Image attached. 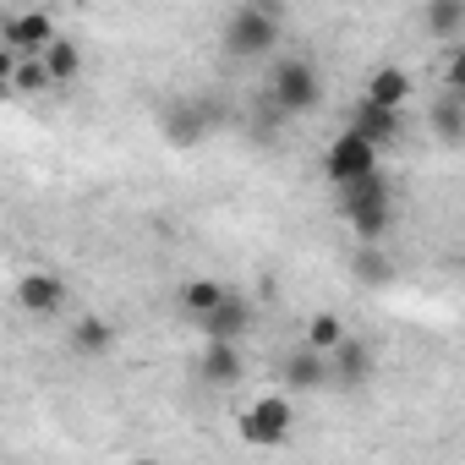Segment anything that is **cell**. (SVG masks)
<instances>
[{
  "label": "cell",
  "instance_id": "6da1fadb",
  "mask_svg": "<svg viewBox=\"0 0 465 465\" xmlns=\"http://www.w3.org/2000/svg\"><path fill=\"white\" fill-rule=\"evenodd\" d=\"M340 219L351 224L356 242H389L394 230V192H389V175L372 164L351 181H340Z\"/></svg>",
  "mask_w": 465,
  "mask_h": 465
},
{
  "label": "cell",
  "instance_id": "7a4b0ae2",
  "mask_svg": "<svg viewBox=\"0 0 465 465\" xmlns=\"http://www.w3.org/2000/svg\"><path fill=\"white\" fill-rule=\"evenodd\" d=\"M274 45H280V12L258 6V0H247L242 12H230V23H224V55L263 61V55H274Z\"/></svg>",
  "mask_w": 465,
  "mask_h": 465
},
{
  "label": "cell",
  "instance_id": "3957f363",
  "mask_svg": "<svg viewBox=\"0 0 465 465\" xmlns=\"http://www.w3.org/2000/svg\"><path fill=\"white\" fill-rule=\"evenodd\" d=\"M318 99H323V83H318V66H312V61L291 55V61H280V66H274V77H269V104H274L285 121L312 115V110H318Z\"/></svg>",
  "mask_w": 465,
  "mask_h": 465
},
{
  "label": "cell",
  "instance_id": "277c9868",
  "mask_svg": "<svg viewBox=\"0 0 465 465\" xmlns=\"http://www.w3.org/2000/svg\"><path fill=\"white\" fill-rule=\"evenodd\" d=\"M291 427H296V411H291L285 394H263V400H252V405L242 411V421H236V432H242L252 449H280V443L291 438Z\"/></svg>",
  "mask_w": 465,
  "mask_h": 465
},
{
  "label": "cell",
  "instance_id": "5b68a950",
  "mask_svg": "<svg viewBox=\"0 0 465 465\" xmlns=\"http://www.w3.org/2000/svg\"><path fill=\"white\" fill-rule=\"evenodd\" d=\"M213 126H219V104H208V99H175L159 110V132L170 148H197Z\"/></svg>",
  "mask_w": 465,
  "mask_h": 465
},
{
  "label": "cell",
  "instance_id": "8992f818",
  "mask_svg": "<svg viewBox=\"0 0 465 465\" xmlns=\"http://www.w3.org/2000/svg\"><path fill=\"white\" fill-rule=\"evenodd\" d=\"M66 302H72V285L55 269H28L17 280V307L28 318H55V312H66Z\"/></svg>",
  "mask_w": 465,
  "mask_h": 465
},
{
  "label": "cell",
  "instance_id": "52a82bcc",
  "mask_svg": "<svg viewBox=\"0 0 465 465\" xmlns=\"http://www.w3.org/2000/svg\"><path fill=\"white\" fill-rule=\"evenodd\" d=\"M378 159H383V153H378V148H372V143H367V137H361L356 126H345V132H340V137H334V143L323 148V175H329V181L340 186V181H351V175L372 170Z\"/></svg>",
  "mask_w": 465,
  "mask_h": 465
},
{
  "label": "cell",
  "instance_id": "ba28073f",
  "mask_svg": "<svg viewBox=\"0 0 465 465\" xmlns=\"http://www.w3.org/2000/svg\"><path fill=\"white\" fill-rule=\"evenodd\" d=\"M378 378V356H372V345H361L356 334H340V345L329 351V383H340V389H361V383H372Z\"/></svg>",
  "mask_w": 465,
  "mask_h": 465
},
{
  "label": "cell",
  "instance_id": "9c48e42d",
  "mask_svg": "<svg viewBox=\"0 0 465 465\" xmlns=\"http://www.w3.org/2000/svg\"><path fill=\"white\" fill-rule=\"evenodd\" d=\"M55 34H61V28H55V17H50V12H39V6H28V12H6V17H0V39H6L17 55H39Z\"/></svg>",
  "mask_w": 465,
  "mask_h": 465
},
{
  "label": "cell",
  "instance_id": "30bf717a",
  "mask_svg": "<svg viewBox=\"0 0 465 465\" xmlns=\"http://www.w3.org/2000/svg\"><path fill=\"white\" fill-rule=\"evenodd\" d=\"M197 329H203V340H236V345H242V334L252 329V302H247L242 291H224V296L197 318Z\"/></svg>",
  "mask_w": 465,
  "mask_h": 465
},
{
  "label": "cell",
  "instance_id": "8fae6325",
  "mask_svg": "<svg viewBox=\"0 0 465 465\" xmlns=\"http://www.w3.org/2000/svg\"><path fill=\"white\" fill-rule=\"evenodd\" d=\"M197 378H203L208 389H236V383L247 378L242 345H236V340H208L203 356H197Z\"/></svg>",
  "mask_w": 465,
  "mask_h": 465
},
{
  "label": "cell",
  "instance_id": "7c38bea8",
  "mask_svg": "<svg viewBox=\"0 0 465 465\" xmlns=\"http://www.w3.org/2000/svg\"><path fill=\"white\" fill-rule=\"evenodd\" d=\"M351 126H356L378 153L400 143V110H383V104H372V99H361V104L351 110Z\"/></svg>",
  "mask_w": 465,
  "mask_h": 465
},
{
  "label": "cell",
  "instance_id": "4fadbf2b",
  "mask_svg": "<svg viewBox=\"0 0 465 465\" xmlns=\"http://www.w3.org/2000/svg\"><path fill=\"white\" fill-rule=\"evenodd\" d=\"M115 340H121V329H115L110 318H99V312L72 318V334H66V345H72L77 356H110V351H115Z\"/></svg>",
  "mask_w": 465,
  "mask_h": 465
},
{
  "label": "cell",
  "instance_id": "5bb4252c",
  "mask_svg": "<svg viewBox=\"0 0 465 465\" xmlns=\"http://www.w3.org/2000/svg\"><path fill=\"white\" fill-rule=\"evenodd\" d=\"M427 126H432V137H438L443 148H460V143H465V94L443 88V99L427 110Z\"/></svg>",
  "mask_w": 465,
  "mask_h": 465
},
{
  "label": "cell",
  "instance_id": "9a60e30c",
  "mask_svg": "<svg viewBox=\"0 0 465 465\" xmlns=\"http://www.w3.org/2000/svg\"><path fill=\"white\" fill-rule=\"evenodd\" d=\"M285 383L296 389V394H307V389H323L329 383V356L323 351H312V345H302V351H291L285 356Z\"/></svg>",
  "mask_w": 465,
  "mask_h": 465
},
{
  "label": "cell",
  "instance_id": "2e32d148",
  "mask_svg": "<svg viewBox=\"0 0 465 465\" xmlns=\"http://www.w3.org/2000/svg\"><path fill=\"white\" fill-rule=\"evenodd\" d=\"M361 99H372V104H383V110H405V104H411V77H405L400 66H372Z\"/></svg>",
  "mask_w": 465,
  "mask_h": 465
},
{
  "label": "cell",
  "instance_id": "e0dca14e",
  "mask_svg": "<svg viewBox=\"0 0 465 465\" xmlns=\"http://www.w3.org/2000/svg\"><path fill=\"white\" fill-rule=\"evenodd\" d=\"M421 28H427L438 45H454V39H460V28H465V0H427Z\"/></svg>",
  "mask_w": 465,
  "mask_h": 465
},
{
  "label": "cell",
  "instance_id": "ac0fdd59",
  "mask_svg": "<svg viewBox=\"0 0 465 465\" xmlns=\"http://www.w3.org/2000/svg\"><path fill=\"white\" fill-rule=\"evenodd\" d=\"M39 61H45V72H50V83H55V88L77 83V72H83V50H77L72 39H61V34L39 50Z\"/></svg>",
  "mask_w": 465,
  "mask_h": 465
},
{
  "label": "cell",
  "instance_id": "d6986e66",
  "mask_svg": "<svg viewBox=\"0 0 465 465\" xmlns=\"http://www.w3.org/2000/svg\"><path fill=\"white\" fill-rule=\"evenodd\" d=\"M12 94H23V99H39L45 88H55L50 83V72H45V61L39 55H17V66H12V83H6Z\"/></svg>",
  "mask_w": 465,
  "mask_h": 465
},
{
  "label": "cell",
  "instance_id": "ffe728a7",
  "mask_svg": "<svg viewBox=\"0 0 465 465\" xmlns=\"http://www.w3.org/2000/svg\"><path fill=\"white\" fill-rule=\"evenodd\" d=\"M356 280H361V285H389V280H394V263H389L383 242H361V252H356Z\"/></svg>",
  "mask_w": 465,
  "mask_h": 465
},
{
  "label": "cell",
  "instance_id": "44dd1931",
  "mask_svg": "<svg viewBox=\"0 0 465 465\" xmlns=\"http://www.w3.org/2000/svg\"><path fill=\"white\" fill-rule=\"evenodd\" d=\"M224 291H230V285H219V280H186V285H181V312H186V318H203Z\"/></svg>",
  "mask_w": 465,
  "mask_h": 465
},
{
  "label": "cell",
  "instance_id": "7402d4cb",
  "mask_svg": "<svg viewBox=\"0 0 465 465\" xmlns=\"http://www.w3.org/2000/svg\"><path fill=\"white\" fill-rule=\"evenodd\" d=\"M302 334H307L302 345H312V351H323V356H329V351L340 345V334H345V318H334V312H312Z\"/></svg>",
  "mask_w": 465,
  "mask_h": 465
},
{
  "label": "cell",
  "instance_id": "603a6c76",
  "mask_svg": "<svg viewBox=\"0 0 465 465\" xmlns=\"http://www.w3.org/2000/svg\"><path fill=\"white\" fill-rule=\"evenodd\" d=\"M438 77H443V88H454V94H465V50H460V39L443 50V66H438Z\"/></svg>",
  "mask_w": 465,
  "mask_h": 465
},
{
  "label": "cell",
  "instance_id": "cb8c5ba5",
  "mask_svg": "<svg viewBox=\"0 0 465 465\" xmlns=\"http://www.w3.org/2000/svg\"><path fill=\"white\" fill-rule=\"evenodd\" d=\"M12 66H17V50H12L6 39H0V88H6V83H12Z\"/></svg>",
  "mask_w": 465,
  "mask_h": 465
},
{
  "label": "cell",
  "instance_id": "d4e9b609",
  "mask_svg": "<svg viewBox=\"0 0 465 465\" xmlns=\"http://www.w3.org/2000/svg\"><path fill=\"white\" fill-rule=\"evenodd\" d=\"M258 6H269V12H285V6H291V0H258Z\"/></svg>",
  "mask_w": 465,
  "mask_h": 465
}]
</instances>
